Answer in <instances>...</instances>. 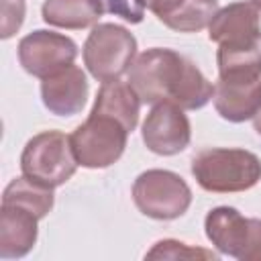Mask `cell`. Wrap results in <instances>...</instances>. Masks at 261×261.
Instances as JSON below:
<instances>
[{
	"mask_svg": "<svg viewBox=\"0 0 261 261\" xmlns=\"http://www.w3.org/2000/svg\"><path fill=\"white\" fill-rule=\"evenodd\" d=\"M128 84L145 104L169 100L184 110H198L214 98V86L200 67L167 47H151L137 55L128 69Z\"/></svg>",
	"mask_w": 261,
	"mask_h": 261,
	"instance_id": "obj_1",
	"label": "cell"
},
{
	"mask_svg": "<svg viewBox=\"0 0 261 261\" xmlns=\"http://www.w3.org/2000/svg\"><path fill=\"white\" fill-rule=\"evenodd\" d=\"M192 175L212 194L247 192L261 179V159L239 147H208L192 157Z\"/></svg>",
	"mask_w": 261,
	"mask_h": 261,
	"instance_id": "obj_2",
	"label": "cell"
},
{
	"mask_svg": "<svg viewBox=\"0 0 261 261\" xmlns=\"http://www.w3.org/2000/svg\"><path fill=\"white\" fill-rule=\"evenodd\" d=\"M82 55L84 65L94 80H118L137 59V39L122 24L98 22L88 35Z\"/></svg>",
	"mask_w": 261,
	"mask_h": 261,
	"instance_id": "obj_3",
	"label": "cell"
},
{
	"mask_svg": "<svg viewBox=\"0 0 261 261\" xmlns=\"http://www.w3.org/2000/svg\"><path fill=\"white\" fill-rule=\"evenodd\" d=\"M126 141L128 128L120 120L98 112H90L69 135L75 161L86 169H106L114 165L122 157Z\"/></svg>",
	"mask_w": 261,
	"mask_h": 261,
	"instance_id": "obj_4",
	"label": "cell"
},
{
	"mask_svg": "<svg viewBox=\"0 0 261 261\" xmlns=\"http://www.w3.org/2000/svg\"><path fill=\"white\" fill-rule=\"evenodd\" d=\"M77 169L69 137L61 130H43L27 141L20 155L22 175L47 186H63Z\"/></svg>",
	"mask_w": 261,
	"mask_h": 261,
	"instance_id": "obj_5",
	"label": "cell"
},
{
	"mask_svg": "<svg viewBox=\"0 0 261 261\" xmlns=\"http://www.w3.org/2000/svg\"><path fill=\"white\" fill-rule=\"evenodd\" d=\"M133 202L141 214L153 220H175L192 204L188 181L169 169H147L133 184Z\"/></svg>",
	"mask_w": 261,
	"mask_h": 261,
	"instance_id": "obj_6",
	"label": "cell"
},
{
	"mask_svg": "<svg viewBox=\"0 0 261 261\" xmlns=\"http://www.w3.org/2000/svg\"><path fill=\"white\" fill-rule=\"evenodd\" d=\"M212 247L241 261H261V218H247L232 206H216L204 218Z\"/></svg>",
	"mask_w": 261,
	"mask_h": 261,
	"instance_id": "obj_7",
	"label": "cell"
},
{
	"mask_svg": "<svg viewBox=\"0 0 261 261\" xmlns=\"http://www.w3.org/2000/svg\"><path fill=\"white\" fill-rule=\"evenodd\" d=\"M16 53H18V63L27 73L45 80L51 73L75 61L77 45L73 39L61 33L37 29L20 39Z\"/></svg>",
	"mask_w": 261,
	"mask_h": 261,
	"instance_id": "obj_8",
	"label": "cell"
},
{
	"mask_svg": "<svg viewBox=\"0 0 261 261\" xmlns=\"http://www.w3.org/2000/svg\"><path fill=\"white\" fill-rule=\"evenodd\" d=\"M141 137L151 153L163 157L177 155L190 145L192 139L190 118L184 112V108L177 106L175 102L169 100L157 102L153 104V108L149 110L143 122Z\"/></svg>",
	"mask_w": 261,
	"mask_h": 261,
	"instance_id": "obj_9",
	"label": "cell"
},
{
	"mask_svg": "<svg viewBox=\"0 0 261 261\" xmlns=\"http://www.w3.org/2000/svg\"><path fill=\"white\" fill-rule=\"evenodd\" d=\"M90 94V84L82 67L67 65L41 82V100L55 116H73L82 112Z\"/></svg>",
	"mask_w": 261,
	"mask_h": 261,
	"instance_id": "obj_10",
	"label": "cell"
},
{
	"mask_svg": "<svg viewBox=\"0 0 261 261\" xmlns=\"http://www.w3.org/2000/svg\"><path fill=\"white\" fill-rule=\"evenodd\" d=\"M261 10L251 0L232 2L218 8L212 22L208 24V39L218 45H243L261 37Z\"/></svg>",
	"mask_w": 261,
	"mask_h": 261,
	"instance_id": "obj_11",
	"label": "cell"
},
{
	"mask_svg": "<svg viewBox=\"0 0 261 261\" xmlns=\"http://www.w3.org/2000/svg\"><path fill=\"white\" fill-rule=\"evenodd\" d=\"M212 102L228 122L251 120L261 106V77H218Z\"/></svg>",
	"mask_w": 261,
	"mask_h": 261,
	"instance_id": "obj_12",
	"label": "cell"
},
{
	"mask_svg": "<svg viewBox=\"0 0 261 261\" xmlns=\"http://www.w3.org/2000/svg\"><path fill=\"white\" fill-rule=\"evenodd\" d=\"M39 216L24 206H0V257L20 259L29 255L39 237Z\"/></svg>",
	"mask_w": 261,
	"mask_h": 261,
	"instance_id": "obj_13",
	"label": "cell"
},
{
	"mask_svg": "<svg viewBox=\"0 0 261 261\" xmlns=\"http://www.w3.org/2000/svg\"><path fill=\"white\" fill-rule=\"evenodd\" d=\"M141 98L135 92V88L128 82L118 80H110V82H102L92 112L98 114H108L116 120H120L128 133L135 130L137 122H139V110H141Z\"/></svg>",
	"mask_w": 261,
	"mask_h": 261,
	"instance_id": "obj_14",
	"label": "cell"
},
{
	"mask_svg": "<svg viewBox=\"0 0 261 261\" xmlns=\"http://www.w3.org/2000/svg\"><path fill=\"white\" fill-rule=\"evenodd\" d=\"M104 10L102 0H45L41 6V16L51 27L80 31L96 27Z\"/></svg>",
	"mask_w": 261,
	"mask_h": 261,
	"instance_id": "obj_15",
	"label": "cell"
},
{
	"mask_svg": "<svg viewBox=\"0 0 261 261\" xmlns=\"http://www.w3.org/2000/svg\"><path fill=\"white\" fill-rule=\"evenodd\" d=\"M218 77H261V37L243 45H218Z\"/></svg>",
	"mask_w": 261,
	"mask_h": 261,
	"instance_id": "obj_16",
	"label": "cell"
},
{
	"mask_svg": "<svg viewBox=\"0 0 261 261\" xmlns=\"http://www.w3.org/2000/svg\"><path fill=\"white\" fill-rule=\"evenodd\" d=\"M2 202L4 204H18L29 208L31 212H35L39 218H45L55 204V194L53 188H47L27 175L14 177L2 194Z\"/></svg>",
	"mask_w": 261,
	"mask_h": 261,
	"instance_id": "obj_17",
	"label": "cell"
},
{
	"mask_svg": "<svg viewBox=\"0 0 261 261\" xmlns=\"http://www.w3.org/2000/svg\"><path fill=\"white\" fill-rule=\"evenodd\" d=\"M218 12V0H184L179 10L163 24L177 33H198L206 29Z\"/></svg>",
	"mask_w": 261,
	"mask_h": 261,
	"instance_id": "obj_18",
	"label": "cell"
},
{
	"mask_svg": "<svg viewBox=\"0 0 261 261\" xmlns=\"http://www.w3.org/2000/svg\"><path fill=\"white\" fill-rule=\"evenodd\" d=\"M145 259H218V253L177 239H161L145 253Z\"/></svg>",
	"mask_w": 261,
	"mask_h": 261,
	"instance_id": "obj_19",
	"label": "cell"
},
{
	"mask_svg": "<svg viewBox=\"0 0 261 261\" xmlns=\"http://www.w3.org/2000/svg\"><path fill=\"white\" fill-rule=\"evenodd\" d=\"M106 12L120 16L130 24H139L145 16V0H102Z\"/></svg>",
	"mask_w": 261,
	"mask_h": 261,
	"instance_id": "obj_20",
	"label": "cell"
},
{
	"mask_svg": "<svg viewBox=\"0 0 261 261\" xmlns=\"http://www.w3.org/2000/svg\"><path fill=\"white\" fill-rule=\"evenodd\" d=\"M24 20V0H2V39H10Z\"/></svg>",
	"mask_w": 261,
	"mask_h": 261,
	"instance_id": "obj_21",
	"label": "cell"
},
{
	"mask_svg": "<svg viewBox=\"0 0 261 261\" xmlns=\"http://www.w3.org/2000/svg\"><path fill=\"white\" fill-rule=\"evenodd\" d=\"M181 4H184V0H145V8H149L161 22L171 18L179 10Z\"/></svg>",
	"mask_w": 261,
	"mask_h": 261,
	"instance_id": "obj_22",
	"label": "cell"
},
{
	"mask_svg": "<svg viewBox=\"0 0 261 261\" xmlns=\"http://www.w3.org/2000/svg\"><path fill=\"white\" fill-rule=\"evenodd\" d=\"M251 120H253V128H255V130H257V135L261 137V106H259V110L255 112V116H253Z\"/></svg>",
	"mask_w": 261,
	"mask_h": 261,
	"instance_id": "obj_23",
	"label": "cell"
}]
</instances>
